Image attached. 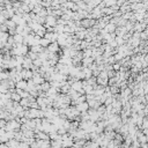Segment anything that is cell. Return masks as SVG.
<instances>
[{
	"instance_id": "1",
	"label": "cell",
	"mask_w": 148,
	"mask_h": 148,
	"mask_svg": "<svg viewBox=\"0 0 148 148\" xmlns=\"http://www.w3.org/2000/svg\"><path fill=\"white\" fill-rule=\"evenodd\" d=\"M80 22H81V27H83L84 29L86 28H90V27H93L95 24V22H96V20H94V19H82V20H80Z\"/></svg>"
},
{
	"instance_id": "2",
	"label": "cell",
	"mask_w": 148,
	"mask_h": 148,
	"mask_svg": "<svg viewBox=\"0 0 148 148\" xmlns=\"http://www.w3.org/2000/svg\"><path fill=\"white\" fill-rule=\"evenodd\" d=\"M56 23H57V16H54V15H46L45 16V24L54 27Z\"/></svg>"
},
{
	"instance_id": "3",
	"label": "cell",
	"mask_w": 148,
	"mask_h": 148,
	"mask_svg": "<svg viewBox=\"0 0 148 148\" xmlns=\"http://www.w3.org/2000/svg\"><path fill=\"white\" fill-rule=\"evenodd\" d=\"M22 67L24 68V70H30L31 65H33V60H31L30 58L28 57L27 54H24V58H23V61H22Z\"/></svg>"
},
{
	"instance_id": "4",
	"label": "cell",
	"mask_w": 148,
	"mask_h": 148,
	"mask_svg": "<svg viewBox=\"0 0 148 148\" xmlns=\"http://www.w3.org/2000/svg\"><path fill=\"white\" fill-rule=\"evenodd\" d=\"M46 49L50 51V52H59V51H60V46L58 45L57 42H51L46 46Z\"/></svg>"
},
{
	"instance_id": "5",
	"label": "cell",
	"mask_w": 148,
	"mask_h": 148,
	"mask_svg": "<svg viewBox=\"0 0 148 148\" xmlns=\"http://www.w3.org/2000/svg\"><path fill=\"white\" fill-rule=\"evenodd\" d=\"M20 74L23 80H28V79H31V77H33V71H31V70H24L23 68V70L20 72Z\"/></svg>"
},
{
	"instance_id": "6",
	"label": "cell",
	"mask_w": 148,
	"mask_h": 148,
	"mask_svg": "<svg viewBox=\"0 0 148 148\" xmlns=\"http://www.w3.org/2000/svg\"><path fill=\"white\" fill-rule=\"evenodd\" d=\"M75 108L80 111V112H82V111H87L88 109H89V105H88L87 101H86V102H82V103L76 104V105H75Z\"/></svg>"
},
{
	"instance_id": "7",
	"label": "cell",
	"mask_w": 148,
	"mask_h": 148,
	"mask_svg": "<svg viewBox=\"0 0 148 148\" xmlns=\"http://www.w3.org/2000/svg\"><path fill=\"white\" fill-rule=\"evenodd\" d=\"M15 88H19V89H23V90H26L27 89V80H20L17 81L16 83H15Z\"/></svg>"
},
{
	"instance_id": "8",
	"label": "cell",
	"mask_w": 148,
	"mask_h": 148,
	"mask_svg": "<svg viewBox=\"0 0 148 148\" xmlns=\"http://www.w3.org/2000/svg\"><path fill=\"white\" fill-rule=\"evenodd\" d=\"M116 28H117V26L113 23H111V22H108V23L104 26V29L107 30V33H114Z\"/></svg>"
},
{
	"instance_id": "9",
	"label": "cell",
	"mask_w": 148,
	"mask_h": 148,
	"mask_svg": "<svg viewBox=\"0 0 148 148\" xmlns=\"http://www.w3.org/2000/svg\"><path fill=\"white\" fill-rule=\"evenodd\" d=\"M13 38H14L15 44H22V40H23V36H22V35L15 34V35H13Z\"/></svg>"
},
{
	"instance_id": "10",
	"label": "cell",
	"mask_w": 148,
	"mask_h": 148,
	"mask_svg": "<svg viewBox=\"0 0 148 148\" xmlns=\"http://www.w3.org/2000/svg\"><path fill=\"white\" fill-rule=\"evenodd\" d=\"M50 43H51V42L47 39V38H45V37H40V39H39V45H40V46L46 47Z\"/></svg>"
},
{
	"instance_id": "11",
	"label": "cell",
	"mask_w": 148,
	"mask_h": 148,
	"mask_svg": "<svg viewBox=\"0 0 148 148\" xmlns=\"http://www.w3.org/2000/svg\"><path fill=\"white\" fill-rule=\"evenodd\" d=\"M50 87L51 86H50V82H49V81H44L43 83H40V90L44 91V93H45Z\"/></svg>"
},
{
	"instance_id": "12",
	"label": "cell",
	"mask_w": 148,
	"mask_h": 148,
	"mask_svg": "<svg viewBox=\"0 0 148 148\" xmlns=\"http://www.w3.org/2000/svg\"><path fill=\"white\" fill-rule=\"evenodd\" d=\"M8 33H1L0 34V43H3V44H6V42H7V38H8Z\"/></svg>"
},
{
	"instance_id": "13",
	"label": "cell",
	"mask_w": 148,
	"mask_h": 148,
	"mask_svg": "<svg viewBox=\"0 0 148 148\" xmlns=\"http://www.w3.org/2000/svg\"><path fill=\"white\" fill-rule=\"evenodd\" d=\"M109 87H110V93L112 95L117 94V93H119V91H120L119 87H118V86H116V84H112V86H109Z\"/></svg>"
},
{
	"instance_id": "14",
	"label": "cell",
	"mask_w": 148,
	"mask_h": 148,
	"mask_svg": "<svg viewBox=\"0 0 148 148\" xmlns=\"http://www.w3.org/2000/svg\"><path fill=\"white\" fill-rule=\"evenodd\" d=\"M10 100H12V101H20L21 100V96L19 94H17L16 91H14V93H10Z\"/></svg>"
},
{
	"instance_id": "15",
	"label": "cell",
	"mask_w": 148,
	"mask_h": 148,
	"mask_svg": "<svg viewBox=\"0 0 148 148\" xmlns=\"http://www.w3.org/2000/svg\"><path fill=\"white\" fill-rule=\"evenodd\" d=\"M63 28H64L63 24H56L53 27V31L57 33V34H61V33H63Z\"/></svg>"
},
{
	"instance_id": "16",
	"label": "cell",
	"mask_w": 148,
	"mask_h": 148,
	"mask_svg": "<svg viewBox=\"0 0 148 148\" xmlns=\"http://www.w3.org/2000/svg\"><path fill=\"white\" fill-rule=\"evenodd\" d=\"M27 56L30 58L31 60H35V59H37V58H38V53H36V52H33V51H30V50L28 51Z\"/></svg>"
},
{
	"instance_id": "17",
	"label": "cell",
	"mask_w": 148,
	"mask_h": 148,
	"mask_svg": "<svg viewBox=\"0 0 148 148\" xmlns=\"http://www.w3.org/2000/svg\"><path fill=\"white\" fill-rule=\"evenodd\" d=\"M22 33H23V26L16 24V27H15V34H20V35H22Z\"/></svg>"
},
{
	"instance_id": "18",
	"label": "cell",
	"mask_w": 148,
	"mask_h": 148,
	"mask_svg": "<svg viewBox=\"0 0 148 148\" xmlns=\"http://www.w3.org/2000/svg\"><path fill=\"white\" fill-rule=\"evenodd\" d=\"M35 34L36 35H38L39 37H43L44 36V34H45V28L44 27H42L40 29H38V30H36L35 31Z\"/></svg>"
},
{
	"instance_id": "19",
	"label": "cell",
	"mask_w": 148,
	"mask_h": 148,
	"mask_svg": "<svg viewBox=\"0 0 148 148\" xmlns=\"http://www.w3.org/2000/svg\"><path fill=\"white\" fill-rule=\"evenodd\" d=\"M33 64H34L36 67H40V66H42V64H43V60H42V59H39V58H37V59L33 60Z\"/></svg>"
},
{
	"instance_id": "20",
	"label": "cell",
	"mask_w": 148,
	"mask_h": 148,
	"mask_svg": "<svg viewBox=\"0 0 148 148\" xmlns=\"http://www.w3.org/2000/svg\"><path fill=\"white\" fill-rule=\"evenodd\" d=\"M21 9L23 10V13H29V12H31V10L29 9V7H28V5L24 2H22V5H21Z\"/></svg>"
},
{
	"instance_id": "21",
	"label": "cell",
	"mask_w": 148,
	"mask_h": 148,
	"mask_svg": "<svg viewBox=\"0 0 148 148\" xmlns=\"http://www.w3.org/2000/svg\"><path fill=\"white\" fill-rule=\"evenodd\" d=\"M7 44H9L10 46H13L14 44H15V42H14V38H13V36H8V38H7V42H6Z\"/></svg>"
},
{
	"instance_id": "22",
	"label": "cell",
	"mask_w": 148,
	"mask_h": 148,
	"mask_svg": "<svg viewBox=\"0 0 148 148\" xmlns=\"http://www.w3.org/2000/svg\"><path fill=\"white\" fill-rule=\"evenodd\" d=\"M29 108H33V109H39V105H38V103H37L36 101H35V102H30V103H29Z\"/></svg>"
},
{
	"instance_id": "23",
	"label": "cell",
	"mask_w": 148,
	"mask_h": 148,
	"mask_svg": "<svg viewBox=\"0 0 148 148\" xmlns=\"http://www.w3.org/2000/svg\"><path fill=\"white\" fill-rule=\"evenodd\" d=\"M0 30L2 33H6V31H8V28H7V26L5 23H1L0 24Z\"/></svg>"
},
{
	"instance_id": "24",
	"label": "cell",
	"mask_w": 148,
	"mask_h": 148,
	"mask_svg": "<svg viewBox=\"0 0 148 148\" xmlns=\"http://www.w3.org/2000/svg\"><path fill=\"white\" fill-rule=\"evenodd\" d=\"M5 20H7V19H5V17H3L2 15H0V24L3 23V22H5Z\"/></svg>"
},
{
	"instance_id": "25",
	"label": "cell",
	"mask_w": 148,
	"mask_h": 148,
	"mask_svg": "<svg viewBox=\"0 0 148 148\" xmlns=\"http://www.w3.org/2000/svg\"><path fill=\"white\" fill-rule=\"evenodd\" d=\"M3 9V6H1V5H0V13H1V10Z\"/></svg>"
}]
</instances>
